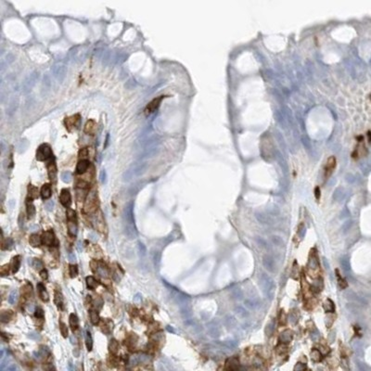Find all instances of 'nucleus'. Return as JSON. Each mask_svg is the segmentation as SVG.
Returning a JSON list of instances; mask_svg holds the SVG:
<instances>
[{"label": "nucleus", "mask_w": 371, "mask_h": 371, "mask_svg": "<svg viewBox=\"0 0 371 371\" xmlns=\"http://www.w3.org/2000/svg\"><path fill=\"white\" fill-rule=\"evenodd\" d=\"M97 193L96 191L92 190L89 192L85 203H84V211L86 213H93L97 210Z\"/></svg>", "instance_id": "obj_1"}, {"label": "nucleus", "mask_w": 371, "mask_h": 371, "mask_svg": "<svg viewBox=\"0 0 371 371\" xmlns=\"http://www.w3.org/2000/svg\"><path fill=\"white\" fill-rule=\"evenodd\" d=\"M53 156L52 150L49 145L47 144H42L39 148H37L36 151V159L38 161H46L50 159Z\"/></svg>", "instance_id": "obj_2"}, {"label": "nucleus", "mask_w": 371, "mask_h": 371, "mask_svg": "<svg viewBox=\"0 0 371 371\" xmlns=\"http://www.w3.org/2000/svg\"><path fill=\"white\" fill-rule=\"evenodd\" d=\"M64 123H65V125H66V128L68 129V131L71 132L73 130H75L78 127L79 123H80V115L75 114L71 117H68L65 119Z\"/></svg>", "instance_id": "obj_3"}, {"label": "nucleus", "mask_w": 371, "mask_h": 371, "mask_svg": "<svg viewBox=\"0 0 371 371\" xmlns=\"http://www.w3.org/2000/svg\"><path fill=\"white\" fill-rule=\"evenodd\" d=\"M163 99H164V96H160V97H158V98L152 99V100L148 103V105H147V107L145 108V111H145V114H146V115H148V114L153 113L154 111L159 108V106H160V104H161V100H162Z\"/></svg>", "instance_id": "obj_4"}, {"label": "nucleus", "mask_w": 371, "mask_h": 371, "mask_svg": "<svg viewBox=\"0 0 371 371\" xmlns=\"http://www.w3.org/2000/svg\"><path fill=\"white\" fill-rule=\"evenodd\" d=\"M41 240H42V244H44V245L53 246L55 241H56V238H55L54 232L52 230L46 231L45 233H43V235L41 237Z\"/></svg>", "instance_id": "obj_5"}, {"label": "nucleus", "mask_w": 371, "mask_h": 371, "mask_svg": "<svg viewBox=\"0 0 371 371\" xmlns=\"http://www.w3.org/2000/svg\"><path fill=\"white\" fill-rule=\"evenodd\" d=\"M60 201L64 207H66V208L70 207V205L72 203V197H71V193H70L69 189H67V188L61 189L60 195Z\"/></svg>", "instance_id": "obj_6"}, {"label": "nucleus", "mask_w": 371, "mask_h": 371, "mask_svg": "<svg viewBox=\"0 0 371 371\" xmlns=\"http://www.w3.org/2000/svg\"><path fill=\"white\" fill-rule=\"evenodd\" d=\"M335 167H336V158L334 156H330L328 159L326 165H325V177L326 178H329L332 175Z\"/></svg>", "instance_id": "obj_7"}, {"label": "nucleus", "mask_w": 371, "mask_h": 371, "mask_svg": "<svg viewBox=\"0 0 371 371\" xmlns=\"http://www.w3.org/2000/svg\"><path fill=\"white\" fill-rule=\"evenodd\" d=\"M46 169H47V174H48V177L52 182H56L57 179V174H58V170H57V166L55 161H49L46 165Z\"/></svg>", "instance_id": "obj_8"}, {"label": "nucleus", "mask_w": 371, "mask_h": 371, "mask_svg": "<svg viewBox=\"0 0 371 371\" xmlns=\"http://www.w3.org/2000/svg\"><path fill=\"white\" fill-rule=\"evenodd\" d=\"M89 165H90V161H89L88 160H86V159H82V160H80V161H78L77 165H76V173L79 174V175L84 174V173L88 170Z\"/></svg>", "instance_id": "obj_9"}, {"label": "nucleus", "mask_w": 371, "mask_h": 371, "mask_svg": "<svg viewBox=\"0 0 371 371\" xmlns=\"http://www.w3.org/2000/svg\"><path fill=\"white\" fill-rule=\"evenodd\" d=\"M96 130H97V123H96V122H95L94 120H89V121H87V123H86L85 125H84V133H85L86 135L93 136V135L96 133Z\"/></svg>", "instance_id": "obj_10"}, {"label": "nucleus", "mask_w": 371, "mask_h": 371, "mask_svg": "<svg viewBox=\"0 0 371 371\" xmlns=\"http://www.w3.org/2000/svg\"><path fill=\"white\" fill-rule=\"evenodd\" d=\"M40 195L42 197L43 200H47L51 197L52 195V191H51V186L50 184H44L41 191H40Z\"/></svg>", "instance_id": "obj_11"}, {"label": "nucleus", "mask_w": 371, "mask_h": 371, "mask_svg": "<svg viewBox=\"0 0 371 371\" xmlns=\"http://www.w3.org/2000/svg\"><path fill=\"white\" fill-rule=\"evenodd\" d=\"M37 290H38V292H39V296L42 299V301H48V300H49L48 293H47V292L46 291V288H45V286H44L42 283L37 284Z\"/></svg>", "instance_id": "obj_12"}, {"label": "nucleus", "mask_w": 371, "mask_h": 371, "mask_svg": "<svg viewBox=\"0 0 371 371\" xmlns=\"http://www.w3.org/2000/svg\"><path fill=\"white\" fill-rule=\"evenodd\" d=\"M69 322H70V327L73 330V332H75L78 328H79V320L78 317L76 316L75 314H71L69 317Z\"/></svg>", "instance_id": "obj_13"}, {"label": "nucleus", "mask_w": 371, "mask_h": 371, "mask_svg": "<svg viewBox=\"0 0 371 371\" xmlns=\"http://www.w3.org/2000/svg\"><path fill=\"white\" fill-rule=\"evenodd\" d=\"M32 201L33 200L30 199H27V201H26V212H27V215L29 218H33L36 214V208H35V205L32 203Z\"/></svg>", "instance_id": "obj_14"}, {"label": "nucleus", "mask_w": 371, "mask_h": 371, "mask_svg": "<svg viewBox=\"0 0 371 371\" xmlns=\"http://www.w3.org/2000/svg\"><path fill=\"white\" fill-rule=\"evenodd\" d=\"M54 302H55V304L57 305L58 308L62 309V307H63V297H62V294L60 293V292H59V291L55 292Z\"/></svg>", "instance_id": "obj_15"}, {"label": "nucleus", "mask_w": 371, "mask_h": 371, "mask_svg": "<svg viewBox=\"0 0 371 371\" xmlns=\"http://www.w3.org/2000/svg\"><path fill=\"white\" fill-rule=\"evenodd\" d=\"M238 367V360L235 357L227 359L225 363V369H236Z\"/></svg>", "instance_id": "obj_16"}, {"label": "nucleus", "mask_w": 371, "mask_h": 371, "mask_svg": "<svg viewBox=\"0 0 371 371\" xmlns=\"http://www.w3.org/2000/svg\"><path fill=\"white\" fill-rule=\"evenodd\" d=\"M29 242L33 247H38L42 243L41 238L36 234H32L29 238Z\"/></svg>", "instance_id": "obj_17"}, {"label": "nucleus", "mask_w": 371, "mask_h": 371, "mask_svg": "<svg viewBox=\"0 0 371 371\" xmlns=\"http://www.w3.org/2000/svg\"><path fill=\"white\" fill-rule=\"evenodd\" d=\"M21 267V256L17 255L12 260V273L15 274L19 271Z\"/></svg>", "instance_id": "obj_18"}, {"label": "nucleus", "mask_w": 371, "mask_h": 371, "mask_svg": "<svg viewBox=\"0 0 371 371\" xmlns=\"http://www.w3.org/2000/svg\"><path fill=\"white\" fill-rule=\"evenodd\" d=\"M85 281H86V286L89 290H95L99 286L98 281L93 277H87Z\"/></svg>", "instance_id": "obj_19"}, {"label": "nucleus", "mask_w": 371, "mask_h": 371, "mask_svg": "<svg viewBox=\"0 0 371 371\" xmlns=\"http://www.w3.org/2000/svg\"><path fill=\"white\" fill-rule=\"evenodd\" d=\"M28 193H29L28 199H30L32 200L38 197V189H37V187L34 186L33 185H29L28 186Z\"/></svg>", "instance_id": "obj_20"}, {"label": "nucleus", "mask_w": 371, "mask_h": 371, "mask_svg": "<svg viewBox=\"0 0 371 371\" xmlns=\"http://www.w3.org/2000/svg\"><path fill=\"white\" fill-rule=\"evenodd\" d=\"M118 349H119V343H118V341H117L115 339L111 340L110 344H109V351H110V353H111V354H117Z\"/></svg>", "instance_id": "obj_21"}, {"label": "nucleus", "mask_w": 371, "mask_h": 371, "mask_svg": "<svg viewBox=\"0 0 371 371\" xmlns=\"http://www.w3.org/2000/svg\"><path fill=\"white\" fill-rule=\"evenodd\" d=\"M12 316H13V313H12V311H10V310L2 312V314H1V321H2V323H7V322H8V321L11 319Z\"/></svg>", "instance_id": "obj_22"}, {"label": "nucleus", "mask_w": 371, "mask_h": 371, "mask_svg": "<svg viewBox=\"0 0 371 371\" xmlns=\"http://www.w3.org/2000/svg\"><path fill=\"white\" fill-rule=\"evenodd\" d=\"M292 338V332L291 330H285L283 333H281L280 335V340L282 343H286L289 342Z\"/></svg>", "instance_id": "obj_23"}, {"label": "nucleus", "mask_w": 371, "mask_h": 371, "mask_svg": "<svg viewBox=\"0 0 371 371\" xmlns=\"http://www.w3.org/2000/svg\"><path fill=\"white\" fill-rule=\"evenodd\" d=\"M311 358L315 362H319L322 359V353L317 349H314L311 352Z\"/></svg>", "instance_id": "obj_24"}, {"label": "nucleus", "mask_w": 371, "mask_h": 371, "mask_svg": "<svg viewBox=\"0 0 371 371\" xmlns=\"http://www.w3.org/2000/svg\"><path fill=\"white\" fill-rule=\"evenodd\" d=\"M68 233L71 236H76L77 234V225H76V222H73V221H68Z\"/></svg>", "instance_id": "obj_25"}, {"label": "nucleus", "mask_w": 371, "mask_h": 371, "mask_svg": "<svg viewBox=\"0 0 371 371\" xmlns=\"http://www.w3.org/2000/svg\"><path fill=\"white\" fill-rule=\"evenodd\" d=\"M14 245V242L11 238H7V239H3L2 240V245H1V249L2 250H9L12 248V246Z\"/></svg>", "instance_id": "obj_26"}, {"label": "nucleus", "mask_w": 371, "mask_h": 371, "mask_svg": "<svg viewBox=\"0 0 371 371\" xmlns=\"http://www.w3.org/2000/svg\"><path fill=\"white\" fill-rule=\"evenodd\" d=\"M66 217L68 221H73V222H76V213L75 211L71 209V208H67L66 210Z\"/></svg>", "instance_id": "obj_27"}, {"label": "nucleus", "mask_w": 371, "mask_h": 371, "mask_svg": "<svg viewBox=\"0 0 371 371\" xmlns=\"http://www.w3.org/2000/svg\"><path fill=\"white\" fill-rule=\"evenodd\" d=\"M89 314H90V320H91L92 324H93V325L99 324L100 318H99V316L98 312H97V311H94V310H91Z\"/></svg>", "instance_id": "obj_28"}, {"label": "nucleus", "mask_w": 371, "mask_h": 371, "mask_svg": "<svg viewBox=\"0 0 371 371\" xmlns=\"http://www.w3.org/2000/svg\"><path fill=\"white\" fill-rule=\"evenodd\" d=\"M85 344H86V348H87V350L90 352L91 350H92V347H93V340H92V336H91V333H90V331H86V338H85Z\"/></svg>", "instance_id": "obj_29"}, {"label": "nucleus", "mask_w": 371, "mask_h": 371, "mask_svg": "<svg viewBox=\"0 0 371 371\" xmlns=\"http://www.w3.org/2000/svg\"><path fill=\"white\" fill-rule=\"evenodd\" d=\"M324 308H325V310L327 311V312H333L334 309H335V306H334V303L333 301H331V300H327L326 301V302H325V304H324Z\"/></svg>", "instance_id": "obj_30"}, {"label": "nucleus", "mask_w": 371, "mask_h": 371, "mask_svg": "<svg viewBox=\"0 0 371 371\" xmlns=\"http://www.w3.org/2000/svg\"><path fill=\"white\" fill-rule=\"evenodd\" d=\"M336 274H337L338 283H339L340 287L341 289H344V288H346V287H347V282H346V280H345L343 277H341V276L339 274V271H338V270H336Z\"/></svg>", "instance_id": "obj_31"}, {"label": "nucleus", "mask_w": 371, "mask_h": 371, "mask_svg": "<svg viewBox=\"0 0 371 371\" xmlns=\"http://www.w3.org/2000/svg\"><path fill=\"white\" fill-rule=\"evenodd\" d=\"M8 302L10 303V304H14L16 301H17V300H18V292L17 291H13L10 294H9V297H8Z\"/></svg>", "instance_id": "obj_32"}, {"label": "nucleus", "mask_w": 371, "mask_h": 371, "mask_svg": "<svg viewBox=\"0 0 371 371\" xmlns=\"http://www.w3.org/2000/svg\"><path fill=\"white\" fill-rule=\"evenodd\" d=\"M60 333L64 338L68 337V328H67L65 323L60 322Z\"/></svg>", "instance_id": "obj_33"}, {"label": "nucleus", "mask_w": 371, "mask_h": 371, "mask_svg": "<svg viewBox=\"0 0 371 371\" xmlns=\"http://www.w3.org/2000/svg\"><path fill=\"white\" fill-rule=\"evenodd\" d=\"M69 269H70V276H71V277H77V275H78V267H77L76 264H71L70 267H69Z\"/></svg>", "instance_id": "obj_34"}, {"label": "nucleus", "mask_w": 371, "mask_h": 371, "mask_svg": "<svg viewBox=\"0 0 371 371\" xmlns=\"http://www.w3.org/2000/svg\"><path fill=\"white\" fill-rule=\"evenodd\" d=\"M61 178H62V180H63L65 183H68V182H70L71 179H72V174H71L70 172H64V173H62V175H61Z\"/></svg>", "instance_id": "obj_35"}, {"label": "nucleus", "mask_w": 371, "mask_h": 371, "mask_svg": "<svg viewBox=\"0 0 371 371\" xmlns=\"http://www.w3.org/2000/svg\"><path fill=\"white\" fill-rule=\"evenodd\" d=\"M78 156H79L80 160H82V159H85V158L88 156V149H87V148H83L82 149H80Z\"/></svg>", "instance_id": "obj_36"}, {"label": "nucleus", "mask_w": 371, "mask_h": 371, "mask_svg": "<svg viewBox=\"0 0 371 371\" xmlns=\"http://www.w3.org/2000/svg\"><path fill=\"white\" fill-rule=\"evenodd\" d=\"M31 264H32L36 269H41V268L43 267V263L39 259H34L33 260V263H32Z\"/></svg>", "instance_id": "obj_37"}, {"label": "nucleus", "mask_w": 371, "mask_h": 371, "mask_svg": "<svg viewBox=\"0 0 371 371\" xmlns=\"http://www.w3.org/2000/svg\"><path fill=\"white\" fill-rule=\"evenodd\" d=\"M35 316L36 318H43L44 317V311L41 308L37 307L36 311H35Z\"/></svg>", "instance_id": "obj_38"}, {"label": "nucleus", "mask_w": 371, "mask_h": 371, "mask_svg": "<svg viewBox=\"0 0 371 371\" xmlns=\"http://www.w3.org/2000/svg\"><path fill=\"white\" fill-rule=\"evenodd\" d=\"M8 269H9V264H5L1 267V275L2 276H7L8 274Z\"/></svg>", "instance_id": "obj_39"}, {"label": "nucleus", "mask_w": 371, "mask_h": 371, "mask_svg": "<svg viewBox=\"0 0 371 371\" xmlns=\"http://www.w3.org/2000/svg\"><path fill=\"white\" fill-rule=\"evenodd\" d=\"M40 277H41L43 279H47V277H48L47 271H46V269H42V270L40 271Z\"/></svg>", "instance_id": "obj_40"}, {"label": "nucleus", "mask_w": 371, "mask_h": 371, "mask_svg": "<svg viewBox=\"0 0 371 371\" xmlns=\"http://www.w3.org/2000/svg\"><path fill=\"white\" fill-rule=\"evenodd\" d=\"M315 196H316V199L317 200H319V199H320V188L318 186H316V189H315Z\"/></svg>", "instance_id": "obj_41"}, {"label": "nucleus", "mask_w": 371, "mask_h": 371, "mask_svg": "<svg viewBox=\"0 0 371 371\" xmlns=\"http://www.w3.org/2000/svg\"><path fill=\"white\" fill-rule=\"evenodd\" d=\"M138 247H139V252L142 253V254H145V253H146V248H145L144 244H142L141 242H139V243H138Z\"/></svg>", "instance_id": "obj_42"}, {"label": "nucleus", "mask_w": 371, "mask_h": 371, "mask_svg": "<svg viewBox=\"0 0 371 371\" xmlns=\"http://www.w3.org/2000/svg\"><path fill=\"white\" fill-rule=\"evenodd\" d=\"M53 206H54V202H53V201H50L49 203L46 204V210H47V211H52V210H53Z\"/></svg>", "instance_id": "obj_43"}, {"label": "nucleus", "mask_w": 371, "mask_h": 371, "mask_svg": "<svg viewBox=\"0 0 371 371\" xmlns=\"http://www.w3.org/2000/svg\"><path fill=\"white\" fill-rule=\"evenodd\" d=\"M75 255H74V253H69V260H70V262H72V263H74L75 262Z\"/></svg>", "instance_id": "obj_44"}, {"label": "nucleus", "mask_w": 371, "mask_h": 371, "mask_svg": "<svg viewBox=\"0 0 371 371\" xmlns=\"http://www.w3.org/2000/svg\"><path fill=\"white\" fill-rule=\"evenodd\" d=\"M7 370H16V369H17V368H16V367H15V366L13 365V366H11V367H9V368H7Z\"/></svg>", "instance_id": "obj_45"}]
</instances>
